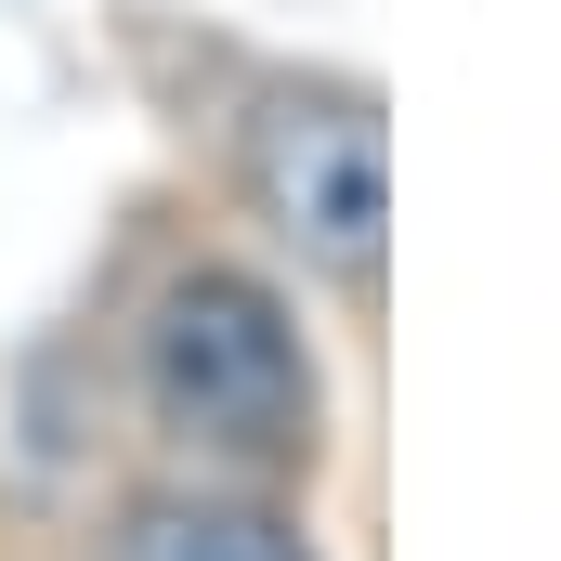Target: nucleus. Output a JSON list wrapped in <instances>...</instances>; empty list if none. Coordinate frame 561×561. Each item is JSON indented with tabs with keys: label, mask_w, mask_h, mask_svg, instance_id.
Instances as JSON below:
<instances>
[{
	"label": "nucleus",
	"mask_w": 561,
	"mask_h": 561,
	"mask_svg": "<svg viewBox=\"0 0 561 561\" xmlns=\"http://www.w3.org/2000/svg\"><path fill=\"white\" fill-rule=\"evenodd\" d=\"M92 561H327L300 536V510H275L262 483H209V470H183V483H144L105 510V536Z\"/></svg>",
	"instance_id": "obj_3"
},
{
	"label": "nucleus",
	"mask_w": 561,
	"mask_h": 561,
	"mask_svg": "<svg viewBox=\"0 0 561 561\" xmlns=\"http://www.w3.org/2000/svg\"><path fill=\"white\" fill-rule=\"evenodd\" d=\"M131 405L209 483H287L327 457V366L300 300L249 262H170L131 313Z\"/></svg>",
	"instance_id": "obj_1"
},
{
	"label": "nucleus",
	"mask_w": 561,
	"mask_h": 561,
	"mask_svg": "<svg viewBox=\"0 0 561 561\" xmlns=\"http://www.w3.org/2000/svg\"><path fill=\"white\" fill-rule=\"evenodd\" d=\"M236 183L262 209L300 275L327 287H379V249H392V144H379V92L340 79V66H275L249 105H236Z\"/></svg>",
	"instance_id": "obj_2"
}]
</instances>
